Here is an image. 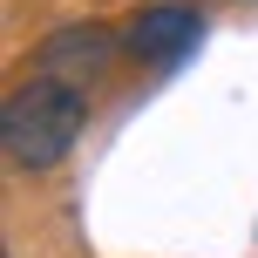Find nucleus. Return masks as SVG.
I'll list each match as a JSON object with an SVG mask.
<instances>
[{
	"instance_id": "nucleus-2",
	"label": "nucleus",
	"mask_w": 258,
	"mask_h": 258,
	"mask_svg": "<svg viewBox=\"0 0 258 258\" xmlns=\"http://www.w3.org/2000/svg\"><path fill=\"white\" fill-rule=\"evenodd\" d=\"M197 41H204V14H197L190 0H156V7H136V21L122 27V54H136L143 68H177Z\"/></svg>"
},
{
	"instance_id": "nucleus-1",
	"label": "nucleus",
	"mask_w": 258,
	"mask_h": 258,
	"mask_svg": "<svg viewBox=\"0 0 258 258\" xmlns=\"http://www.w3.org/2000/svg\"><path fill=\"white\" fill-rule=\"evenodd\" d=\"M89 129V95L68 89L54 75H34L7 95V116H0V150L14 170H54Z\"/></svg>"
},
{
	"instance_id": "nucleus-3",
	"label": "nucleus",
	"mask_w": 258,
	"mask_h": 258,
	"mask_svg": "<svg viewBox=\"0 0 258 258\" xmlns=\"http://www.w3.org/2000/svg\"><path fill=\"white\" fill-rule=\"evenodd\" d=\"M116 54H122V34H116V27H102V21H68V27H54V34L34 48V68L54 75V82H68V89H82V82H95Z\"/></svg>"
}]
</instances>
